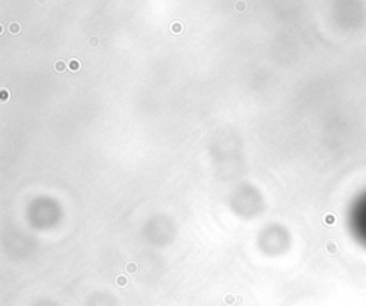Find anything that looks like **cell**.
<instances>
[{"mask_svg": "<svg viewBox=\"0 0 366 306\" xmlns=\"http://www.w3.org/2000/svg\"><path fill=\"white\" fill-rule=\"evenodd\" d=\"M7 99H9L7 90H6V89H1V92H0V100L4 103V102H7Z\"/></svg>", "mask_w": 366, "mask_h": 306, "instance_id": "cell-5", "label": "cell"}, {"mask_svg": "<svg viewBox=\"0 0 366 306\" xmlns=\"http://www.w3.org/2000/svg\"><path fill=\"white\" fill-rule=\"evenodd\" d=\"M170 30H172L173 33H176V34H179V33H182L183 30H185V27H183V26H182L179 22H175V23H172Z\"/></svg>", "mask_w": 366, "mask_h": 306, "instance_id": "cell-3", "label": "cell"}, {"mask_svg": "<svg viewBox=\"0 0 366 306\" xmlns=\"http://www.w3.org/2000/svg\"><path fill=\"white\" fill-rule=\"evenodd\" d=\"M235 7H236L237 12H244V10H246V4H244V1H237Z\"/></svg>", "mask_w": 366, "mask_h": 306, "instance_id": "cell-6", "label": "cell"}, {"mask_svg": "<svg viewBox=\"0 0 366 306\" xmlns=\"http://www.w3.org/2000/svg\"><path fill=\"white\" fill-rule=\"evenodd\" d=\"M80 62L79 60H76V59H73V60H70L69 62V70H72V72H77V70H80Z\"/></svg>", "mask_w": 366, "mask_h": 306, "instance_id": "cell-2", "label": "cell"}, {"mask_svg": "<svg viewBox=\"0 0 366 306\" xmlns=\"http://www.w3.org/2000/svg\"><path fill=\"white\" fill-rule=\"evenodd\" d=\"M98 43H99L98 37H90V40H89V44H90V46H98Z\"/></svg>", "mask_w": 366, "mask_h": 306, "instance_id": "cell-7", "label": "cell"}, {"mask_svg": "<svg viewBox=\"0 0 366 306\" xmlns=\"http://www.w3.org/2000/svg\"><path fill=\"white\" fill-rule=\"evenodd\" d=\"M44 1H46V0H37V3H40V4L41 3H44Z\"/></svg>", "mask_w": 366, "mask_h": 306, "instance_id": "cell-8", "label": "cell"}, {"mask_svg": "<svg viewBox=\"0 0 366 306\" xmlns=\"http://www.w3.org/2000/svg\"><path fill=\"white\" fill-rule=\"evenodd\" d=\"M20 30H22V27H20V24L17 23V22H13V23H10V26H9V32L13 33V34L20 33Z\"/></svg>", "mask_w": 366, "mask_h": 306, "instance_id": "cell-4", "label": "cell"}, {"mask_svg": "<svg viewBox=\"0 0 366 306\" xmlns=\"http://www.w3.org/2000/svg\"><path fill=\"white\" fill-rule=\"evenodd\" d=\"M53 67H55V70H56L57 73H63L69 69V66H66V63L63 62V60H56Z\"/></svg>", "mask_w": 366, "mask_h": 306, "instance_id": "cell-1", "label": "cell"}]
</instances>
